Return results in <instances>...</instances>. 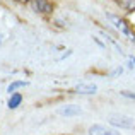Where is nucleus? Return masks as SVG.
Wrapping results in <instances>:
<instances>
[{"instance_id":"f257e3e1","label":"nucleus","mask_w":135,"mask_h":135,"mask_svg":"<svg viewBox=\"0 0 135 135\" xmlns=\"http://www.w3.org/2000/svg\"><path fill=\"white\" fill-rule=\"evenodd\" d=\"M106 19H108L109 22H111L113 26H115L116 29H118L120 33L123 34V36H127V38H128L130 41H133V43H135V34L132 33V29H130V24H127L125 21L122 19V17L115 16V14H109V12L106 14Z\"/></svg>"},{"instance_id":"f03ea898","label":"nucleus","mask_w":135,"mask_h":135,"mask_svg":"<svg viewBox=\"0 0 135 135\" xmlns=\"http://www.w3.org/2000/svg\"><path fill=\"white\" fill-rule=\"evenodd\" d=\"M108 123L113 127H118V128H135V120L132 116H127V115H118V113H111L108 115Z\"/></svg>"},{"instance_id":"7ed1b4c3","label":"nucleus","mask_w":135,"mask_h":135,"mask_svg":"<svg viewBox=\"0 0 135 135\" xmlns=\"http://www.w3.org/2000/svg\"><path fill=\"white\" fill-rule=\"evenodd\" d=\"M74 91L77 94H96L98 92V86L92 84V82H79L74 87Z\"/></svg>"},{"instance_id":"20e7f679","label":"nucleus","mask_w":135,"mask_h":135,"mask_svg":"<svg viewBox=\"0 0 135 135\" xmlns=\"http://www.w3.org/2000/svg\"><path fill=\"white\" fill-rule=\"evenodd\" d=\"M89 135H120V132L113 128H108L104 125H92L89 128Z\"/></svg>"},{"instance_id":"39448f33","label":"nucleus","mask_w":135,"mask_h":135,"mask_svg":"<svg viewBox=\"0 0 135 135\" xmlns=\"http://www.w3.org/2000/svg\"><path fill=\"white\" fill-rule=\"evenodd\" d=\"M31 5L36 12H41V14L51 12V3L48 0H31Z\"/></svg>"},{"instance_id":"423d86ee","label":"nucleus","mask_w":135,"mask_h":135,"mask_svg":"<svg viewBox=\"0 0 135 135\" xmlns=\"http://www.w3.org/2000/svg\"><path fill=\"white\" fill-rule=\"evenodd\" d=\"M80 111H82V109L77 104H67V106H63V108L58 109V113L63 115V116H77V115H80Z\"/></svg>"},{"instance_id":"0eeeda50","label":"nucleus","mask_w":135,"mask_h":135,"mask_svg":"<svg viewBox=\"0 0 135 135\" xmlns=\"http://www.w3.org/2000/svg\"><path fill=\"white\" fill-rule=\"evenodd\" d=\"M21 103H22V96H21L19 92H14V94H10L9 103H7V104H9V108H10V109H16L17 106L21 104Z\"/></svg>"},{"instance_id":"6e6552de","label":"nucleus","mask_w":135,"mask_h":135,"mask_svg":"<svg viewBox=\"0 0 135 135\" xmlns=\"http://www.w3.org/2000/svg\"><path fill=\"white\" fill-rule=\"evenodd\" d=\"M26 86H27L26 80H14L12 84H9V87H7V92H9V94H14L17 89H21V87H26Z\"/></svg>"},{"instance_id":"1a4fd4ad","label":"nucleus","mask_w":135,"mask_h":135,"mask_svg":"<svg viewBox=\"0 0 135 135\" xmlns=\"http://www.w3.org/2000/svg\"><path fill=\"white\" fill-rule=\"evenodd\" d=\"M116 2L120 3L122 9L128 10V12H133L135 10V0H116Z\"/></svg>"},{"instance_id":"9d476101","label":"nucleus","mask_w":135,"mask_h":135,"mask_svg":"<svg viewBox=\"0 0 135 135\" xmlns=\"http://www.w3.org/2000/svg\"><path fill=\"white\" fill-rule=\"evenodd\" d=\"M122 96H125V98H130V99H135V94H132L130 91H122Z\"/></svg>"},{"instance_id":"9b49d317","label":"nucleus","mask_w":135,"mask_h":135,"mask_svg":"<svg viewBox=\"0 0 135 135\" xmlns=\"http://www.w3.org/2000/svg\"><path fill=\"white\" fill-rule=\"evenodd\" d=\"M135 67V58L133 56H128V69H133Z\"/></svg>"},{"instance_id":"f8f14e48","label":"nucleus","mask_w":135,"mask_h":135,"mask_svg":"<svg viewBox=\"0 0 135 135\" xmlns=\"http://www.w3.org/2000/svg\"><path fill=\"white\" fill-rule=\"evenodd\" d=\"M2 41H3V34L0 33V45H2Z\"/></svg>"},{"instance_id":"ddd939ff","label":"nucleus","mask_w":135,"mask_h":135,"mask_svg":"<svg viewBox=\"0 0 135 135\" xmlns=\"http://www.w3.org/2000/svg\"><path fill=\"white\" fill-rule=\"evenodd\" d=\"M19 2H22V0H19Z\"/></svg>"}]
</instances>
